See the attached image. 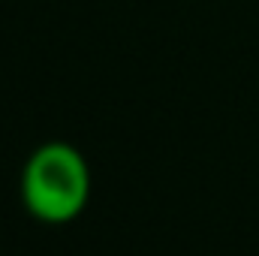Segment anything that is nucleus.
Wrapping results in <instances>:
<instances>
[{
  "label": "nucleus",
  "instance_id": "nucleus-1",
  "mask_svg": "<svg viewBox=\"0 0 259 256\" xmlns=\"http://www.w3.org/2000/svg\"><path fill=\"white\" fill-rule=\"evenodd\" d=\"M21 205L49 226H64L81 217L91 199V166L69 142L39 145L21 169Z\"/></svg>",
  "mask_w": 259,
  "mask_h": 256
}]
</instances>
